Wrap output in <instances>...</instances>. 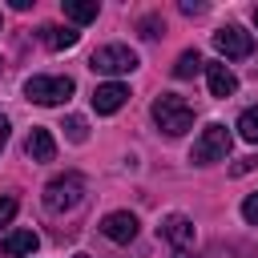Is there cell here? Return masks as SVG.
<instances>
[{
  "mask_svg": "<svg viewBox=\"0 0 258 258\" xmlns=\"http://www.w3.org/2000/svg\"><path fill=\"white\" fill-rule=\"evenodd\" d=\"M153 121H157V129L161 133H169V137H181L185 129H194V105L189 101H181L177 93H161L157 101H153Z\"/></svg>",
  "mask_w": 258,
  "mask_h": 258,
  "instance_id": "6da1fadb",
  "label": "cell"
},
{
  "mask_svg": "<svg viewBox=\"0 0 258 258\" xmlns=\"http://www.w3.org/2000/svg\"><path fill=\"white\" fill-rule=\"evenodd\" d=\"M230 145H234L230 129H226L222 121H214V125H206V129H202V137L194 141V149H189V161H194V165H214V161H226Z\"/></svg>",
  "mask_w": 258,
  "mask_h": 258,
  "instance_id": "7a4b0ae2",
  "label": "cell"
},
{
  "mask_svg": "<svg viewBox=\"0 0 258 258\" xmlns=\"http://www.w3.org/2000/svg\"><path fill=\"white\" fill-rule=\"evenodd\" d=\"M81 198H85V177H81V173H56V177L44 185V206H48L52 214L77 210Z\"/></svg>",
  "mask_w": 258,
  "mask_h": 258,
  "instance_id": "3957f363",
  "label": "cell"
},
{
  "mask_svg": "<svg viewBox=\"0 0 258 258\" xmlns=\"http://www.w3.org/2000/svg\"><path fill=\"white\" fill-rule=\"evenodd\" d=\"M89 69L101 73V77H125L137 69V52L129 44H101L93 56H89Z\"/></svg>",
  "mask_w": 258,
  "mask_h": 258,
  "instance_id": "277c9868",
  "label": "cell"
},
{
  "mask_svg": "<svg viewBox=\"0 0 258 258\" xmlns=\"http://www.w3.org/2000/svg\"><path fill=\"white\" fill-rule=\"evenodd\" d=\"M73 77H28L24 81V97L32 105H64L73 97Z\"/></svg>",
  "mask_w": 258,
  "mask_h": 258,
  "instance_id": "5b68a950",
  "label": "cell"
},
{
  "mask_svg": "<svg viewBox=\"0 0 258 258\" xmlns=\"http://www.w3.org/2000/svg\"><path fill=\"white\" fill-rule=\"evenodd\" d=\"M214 48H218L226 60H242V56L254 52V36H250L246 28H238V24H226V28L214 32Z\"/></svg>",
  "mask_w": 258,
  "mask_h": 258,
  "instance_id": "8992f818",
  "label": "cell"
},
{
  "mask_svg": "<svg viewBox=\"0 0 258 258\" xmlns=\"http://www.w3.org/2000/svg\"><path fill=\"white\" fill-rule=\"evenodd\" d=\"M137 214H129V210H113V214H105L101 218V234L109 238V242H117V246H129L133 238H137Z\"/></svg>",
  "mask_w": 258,
  "mask_h": 258,
  "instance_id": "52a82bcc",
  "label": "cell"
},
{
  "mask_svg": "<svg viewBox=\"0 0 258 258\" xmlns=\"http://www.w3.org/2000/svg\"><path fill=\"white\" fill-rule=\"evenodd\" d=\"M125 101H129V89H125L121 81H105V85H97V89H93V109H97L101 117L117 113Z\"/></svg>",
  "mask_w": 258,
  "mask_h": 258,
  "instance_id": "ba28073f",
  "label": "cell"
},
{
  "mask_svg": "<svg viewBox=\"0 0 258 258\" xmlns=\"http://www.w3.org/2000/svg\"><path fill=\"white\" fill-rule=\"evenodd\" d=\"M161 238H165L173 250H185V246H194V222H189L185 214H169V218L161 222Z\"/></svg>",
  "mask_w": 258,
  "mask_h": 258,
  "instance_id": "9c48e42d",
  "label": "cell"
},
{
  "mask_svg": "<svg viewBox=\"0 0 258 258\" xmlns=\"http://www.w3.org/2000/svg\"><path fill=\"white\" fill-rule=\"evenodd\" d=\"M24 153H28L32 161H52V157H56V141H52V133H48L44 125H32L28 137H24Z\"/></svg>",
  "mask_w": 258,
  "mask_h": 258,
  "instance_id": "30bf717a",
  "label": "cell"
},
{
  "mask_svg": "<svg viewBox=\"0 0 258 258\" xmlns=\"http://www.w3.org/2000/svg\"><path fill=\"white\" fill-rule=\"evenodd\" d=\"M206 81H210V93H214V97H222V101L238 93V77H234L222 60H210V64H206Z\"/></svg>",
  "mask_w": 258,
  "mask_h": 258,
  "instance_id": "8fae6325",
  "label": "cell"
},
{
  "mask_svg": "<svg viewBox=\"0 0 258 258\" xmlns=\"http://www.w3.org/2000/svg\"><path fill=\"white\" fill-rule=\"evenodd\" d=\"M36 246H40L36 230H8V234H4V254H8V258H32Z\"/></svg>",
  "mask_w": 258,
  "mask_h": 258,
  "instance_id": "7c38bea8",
  "label": "cell"
},
{
  "mask_svg": "<svg viewBox=\"0 0 258 258\" xmlns=\"http://www.w3.org/2000/svg\"><path fill=\"white\" fill-rule=\"evenodd\" d=\"M40 40H44L52 52H60V48H73V44L81 40V32L69 28V24H44V28H40Z\"/></svg>",
  "mask_w": 258,
  "mask_h": 258,
  "instance_id": "4fadbf2b",
  "label": "cell"
},
{
  "mask_svg": "<svg viewBox=\"0 0 258 258\" xmlns=\"http://www.w3.org/2000/svg\"><path fill=\"white\" fill-rule=\"evenodd\" d=\"M60 8H64V16H69L73 24H89V20H97V12H101L97 0H60Z\"/></svg>",
  "mask_w": 258,
  "mask_h": 258,
  "instance_id": "5bb4252c",
  "label": "cell"
},
{
  "mask_svg": "<svg viewBox=\"0 0 258 258\" xmlns=\"http://www.w3.org/2000/svg\"><path fill=\"white\" fill-rule=\"evenodd\" d=\"M202 64H206V60H202V52H198V48H185V52L177 56V64H173V77H177V81H189Z\"/></svg>",
  "mask_w": 258,
  "mask_h": 258,
  "instance_id": "9a60e30c",
  "label": "cell"
},
{
  "mask_svg": "<svg viewBox=\"0 0 258 258\" xmlns=\"http://www.w3.org/2000/svg\"><path fill=\"white\" fill-rule=\"evenodd\" d=\"M238 137L250 141V145H258V105L242 109V117H238Z\"/></svg>",
  "mask_w": 258,
  "mask_h": 258,
  "instance_id": "2e32d148",
  "label": "cell"
},
{
  "mask_svg": "<svg viewBox=\"0 0 258 258\" xmlns=\"http://www.w3.org/2000/svg\"><path fill=\"white\" fill-rule=\"evenodd\" d=\"M64 129H69V141H77V145L89 137V125H85V117H77V113H73V117H64Z\"/></svg>",
  "mask_w": 258,
  "mask_h": 258,
  "instance_id": "e0dca14e",
  "label": "cell"
},
{
  "mask_svg": "<svg viewBox=\"0 0 258 258\" xmlns=\"http://www.w3.org/2000/svg\"><path fill=\"white\" fill-rule=\"evenodd\" d=\"M16 218V198L12 194H0V226H8Z\"/></svg>",
  "mask_w": 258,
  "mask_h": 258,
  "instance_id": "ac0fdd59",
  "label": "cell"
},
{
  "mask_svg": "<svg viewBox=\"0 0 258 258\" xmlns=\"http://www.w3.org/2000/svg\"><path fill=\"white\" fill-rule=\"evenodd\" d=\"M242 218H246L250 226H258V189L246 194V202H242Z\"/></svg>",
  "mask_w": 258,
  "mask_h": 258,
  "instance_id": "d6986e66",
  "label": "cell"
},
{
  "mask_svg": "<svg viewBox=\"0 0 258 258\" xmlns=\"http://www.w3.org/2000/svg\"><path fill=\"white\" fill-rule=\"evenodd\" d=\"M157 32H161V20H157V16H145V20H141V36H145V40H153Z\"/></svg>",
  "mask_w": 258,
  "mask_h": 258,
  "instance_id": "ffe728a7",
  "label": "cell"
},
{
  "mask_svg": "<svg viewBox=\"0 0 258 258\" xmlns=\"http://www.w3.org/2000/svg\"><path fill=\"white\" fill-rule=\"evenodd\" d=\"M250 169H258V157H242L238 165H234V173L242 177V173H250Z\"/></svg>",
  "mask_w": 258,
  "mask_h": 258,
  "instance_id": "44dd1931",
  "label": "cell"
},
{
  "mask_svg": "<svg viewBox=\"0 0 258 258\" xmlns=\"http://www.w3.org/2000/svg\"><path fill=\"white\" fill-rule=\"evenodd\" d=\"M181 12H185V16H202V12H206V4H194V0H181Z\"/></svg>",
  "mask_w": 258,
  "mask_h": 258,
  "instance_id": "7402d4cb",
  "label": "cell"
},
{
  "mask_svg": "<svg viewBox=\"0 0 258 258\" xmlns=\"http://www.w3.org/2000/svg\"><path fill=\"white\" fill-rule=\"evenodd\" d=\"M8 133H12V125H8V117H4V113H0V149H4V145H8Z\"/></svg>",
  "mask_w": 258,
  "mask_h": 258,
  "instance_id": "603a6c76",
  "label": "cell"
},
{
  "mask_svg": "<svg viewBox=\"0 0 258 258\" xmlns=\"http://www.w3.org/2000/svg\"><path fill=\"white\" fill-rule=\"evenodd\" d=\"M173 258H189V254H185V250H181V254H173Z\"/></svg>",
  "mask_w": 258,
  "mask_h": 258,
  "instance_id": "cb8c5ba5",
  "label": "cell"
},
{
  "mask_svg": "<svg viewBox=\"0 0 258 258\" xmlns=\"http://www.w3.org/2000/svg\"><path fill=\"white\" fill-rule=\"evenodd\" d=\"M254 24H258V8H254Z\"/></svg>",
  "mask_w": 258,
  "mask_h": 258,
  "instance_id": "d4e9b609",
  "label": "cell"
},
{
  "mask_svg": "<svg viewBox=\"0 0 258 258\" xmlns=\"http://www.w3.org/2000/svg\"><path fill=\"white\" fill-rule=\"evenodd\" d=\"M77 258H89V254H77Z\"/></svg>",
  "mask_w": 258,
  "mask_h": 258,
  "instance_id": "484cf974",
  "label": "cell"
},
{
  "mask_svg": "<svg viewBox=\"0 0 258 258\" xmlns=\"http://www.w3.org/2000/svg\"><path fill=\"white\" fill-rule=\"evenodd\" d=\"M0 69H4V60H0Z\"/></svg>",
  "mask_w": 258,
  "mask_h": 258,
  "instance_id": "4316f807",
  "label": "cell"
}]
</instances>
